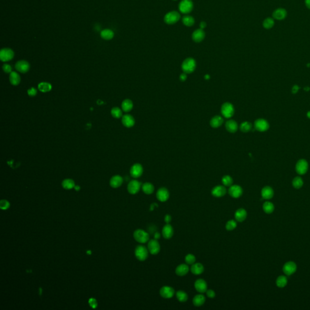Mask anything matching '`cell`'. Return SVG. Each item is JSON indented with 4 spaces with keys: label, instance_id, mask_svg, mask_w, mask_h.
<instances>
[{
    "label": "cell",
    "instance_id": "6da1fadb",
    "mask_svg": "<svg viewBox=\"0 0 310 310\" xmlns=\"http://www.w3.org/2000/svg\"><path fill=\"white\" fill-rule=\"evenodd\" d=\"M133 237L136 241L140 244H145L149 240V234L142 229H137L133 233Z\"/></svg>",
    "mask_w": 310,
    "mask_h": 310
},
{
    "label": "cell",
    "instance_id": "7a4b0ae2",
    "mask_svg": "<svg viewBox=\"0 0 310 310\" xmlns=\"http://www.w3.org/2000/svg\"><path fill=\"white\" fill-rule=\"evenodd\" d=\"M196 63L192 58H188L184 60L182 64V69L185 73H191L195 70Z\"/></svg>",
    "mask_w": 310,
    "mask_h": 310
},
{
    "label": "cell",
    "instance_id": "3957f363",
    "mask_svg": "<svg viewBox=\"0 0 310 310\" xmlns=\"http://www.w3.org/2000/svg\"><path fill=\"white\" fill-rule=\"evenodd\" d=\"M148 248L143 245H138L134 250V255L136 259L140 261H145L148 256Z\"/></svg>",
    "mask_w": 310,
    "mask_h": 310
},
{
    "label": "cell",
    "instance_id": "277c9868",
    "mask_svg": "<svg viewBox=\"0 0 310 310\" xmlns=\"http://www.w3.org/2000/svg\"><path fill=\"white\" fill-rule=\"evenodd\" d=\"M235 113L233 106L230 103H226L221 107V113L226 118H231Z\"/></svg>",
    "mask_w": 310,
    "mask_h": 310
},
{
    "label": "cell",
    "instance_id": "5b68a950",
    "mask_svg": "<svg viewBox=\"0 0 310 310\" xmlns=\"http://www.w3.org/2000/svg\"><path fill=\"white\" fill-rule=\"evenodd\" d=\"M180 18V15L176 11L168 12L164 16V21L167 24H173L177 23Z\"/></svg>",
    "mask_w": 310,
    "mask_h": 310
},
{
    "label": "cell",
    "instance_id": "8992f818",
    "mask_svg": "<svg viewBox=\"0 0 310 310\" xmlns=\"http://www.w3.org/2000/svg\"><path fill=\"white\" fill-rule=\"evenodd\" d=\"M193 7V4L191 0H182L179 3V11L184 14H187L191 12Z\"/></svg>",
    "mask_w": 310,
    "mask_h": 310
},
{
    "label": "cell",
    "instance_id": "52a82bcc",
    "mask_svg": "<svg viewBox=\"0 0 310 310\" xmlns=\"http://www.w3.org/2000/svg\"><path fill=\"white\" fill-rule=\"evenodd\" d=\"M147 248L149 253L153 255L158 254L161 250V245L156 239H152L148 241Z\"/></svg>",
    "mask_w": 310,
    "mask_h": 310
},
{
    "label": "cell",
    "instance_id": "ba28073f",
    "mask_svg": "<svg viewBox=\"0 0 310 310\" xmlns=\"http://www.w3.org/2000/svg\"><path fill=\"white\" fill-rule=\"evenodd\" d=\"M141 187H142L140 182L137 180H132L127 185V190L131 194H136L139 191Z\"/></svg>",
    "mask_w": 310,
    "mask_h": 310
},
{
    "label": "cell",
    "instance_id": "9c48e42d",
    "mask_svg": "<svg viewBox=\"0 0 310 310\" xmlns=\"http://www.w3.org/2000/svg\"><path fill=\"white\" fill-rule=\"evenodd\" d=\"M160 296L164 299H170L173 298L175 294V289L169 286H162L159 290Z\"/></svg>",
    "mask_w": 310,
    "mask_h": 310
},
{
    "label": "cell",
    "instance_id": "30bf717a",
    "mask_svg": "<svg viewBox=\"0 0 310 310\" xmlns=\"http://www.w3.org/2000/svg\"><path fill=\"white\" fill-rule=\"evenodd\" d=\"M156 196L159 201L164 203L169 199L170 193L166 188L161 187L156 192Z\"/></svg>",
    "mask_w": 310,
    "mask_h": 310
},
{
    "label": "cell",
    "instance_id": "8fae6325",
    "mask_svg": "<svg viewBox=\"0 0 310 310\" xmlns=\"http://www.w3.org/2000/svg\"><path fill=\"white\" fill-rule=\"evenodd\" d=\"M297 270V265L293 262L289 261L283 266V271L286 276H291L296 273Z\"/></svg>",
    "mask_w": 310,
    "mask_h": 310
},
{
    "label": "cell",
    "instance_id": "7c38bea8",
    "mask_svg": "<svg viewBox=\"0 0 310 310\" xmlns=\"http://www.w3.org/2000/svg\"><path fill=\"white\" fill-rule=\"evenodd\" d=\"M13 57L14 53L11 48H4L0 52V59L3 62H7L12 60Z\"/></svg>",
    "mask_w": 310,
    "mask_h": 310
},
{
    "label": "cell",
    "instance_id": "4fadbf2b",
    "mask_svg": "<svg viewBox=\"0 0 310 310\" xmlns=\"http://www.w3.org/2000/svg\"><path fill=\"white\" fill-rule=\"evenodd\" d=\"M228 194L233 198H239L243 194V189L238 185H232L228 189Z\"/></svg>",
    "mask_w": 310,
    "mask_h": 310
},
{
    "label": "cell",
    "instance_id": "5bb4252c",
    "mask_svg": "<svg viewBox=\"0 0 310 310\" xmlns=\"http://www.w3.org/2000/svg\"><path fill=\"white\" fill-rule=\"evenodd\" d=\"M308 169V164L306 160L300 159L297 162L296 166V170L299 175H303L305 174L307 172Z\"/></svg>",
    "mask_w": 310,
    "mask_h": 310
},
{
    "label": "cell",
    "instance_id": "9a60e30c",
    "mask_svg": "<svg viewBox=\"0 0 310 310\" xmlns=\"http://www.w3.org/2000/svg\"><path fill=\"white\" fill-rule=\"evenodd\" d=\"M195 289L199 293H206L207 290V284L205 280L203 279H197L194 284Z\"/></svg>",
    "mask_w": 310,
    "mask_h": 310
},
{
    "label": "cell",
    "instance_id": "2e32d148",
    "mask_svg": "<svg viewBox=\"0 0 310 310\" xmlns=\"http://www.w3.org/2000/svg\"><path fill=\"white\" fill-rule=\"evenodd\" d=\"M130 175L134 178H139L143 173V166L139 164H134L130 168Z\"/></svg>",
    "mask_w": 310,
    "mask_h": 310
},
{
    "label": "cell",
    "instance_id": "e0dca14e",
    "mask_svg": "<svg viewBox=\"0 0 310 310\" xmlns=\"http://www.w3.org/2000/svg\"><path fill=\"white\" fill-rule=\"evenodd\" d=\"M254 127L258 131H267L269 129V124L265 119H257L254 122Z\"/></svg>",
    "mask_w": 310,
    "mask_h": 310
},
{
    "label": "cell",
    "instance_id": "ac0fdd59",
    "mask_svg": "<svg viewBox=\"0 0 310 310\" xmlns=\"http://www.w3.org/2000/svg\"><path fill=\"white\" fill-rule=\"evenodd\" d=\"M15 69L18 72L22 73H25L28 72L30 69V64L29 63L24 60L18 61L15 64Z\"/></svg>",
    "mask_w": 310,
    "mask_h": 310
},
{
    "label": "cell",
    "instance_id": "d6986e66",
    "mask_svg": "<svg viewBox=\"0 0 310 310\" xmlns=\"http://www.w3.org/2000/svg\"><path fill=\"white\" fill-rule=\"evenodd\" d=\"M227 190L224 185H217L212 190V194L215 198H221L226 195Z\"/></svg>",
    "mask_w": 310,
    "mask_h": 310
},
{
    "label": "cell",
    "instance_id": "ffe728a7",
    "mask_svg": "<svg viewBox=\"0 0 310 310\" xmlns=\"http://www.w3.org/2000/svg\"><path fill=\"white\" fill-rule=\"evenodd\" d=\"M174 234V230L173 227L170 224H166L162 230V235L164 238L170 239L171 238Z\"/></svg>",
    "mask_w": 310,
    "mask_h": 310
},
{
    "label": "cell",
    "instance_id": "44dd1931",
    "mask_svg": "<svg viewBox=\"0 0 310 310\" xmlns=\"http://www.w3.org/2000/svg\"><path fill=\"white\" fill-rule=\"evenodd\" d=\"M190 271V268L186 263H182L179 265L175 269V273L178 276H184Z\"/></svg>",
    "mask_w": 310,
    "mask_h": 310
},
{
    "label": "cell",
    "instance_id": "7402d4cb",
    "mask_svg": "<svg viewBox=\"0 0 310 310\" xmlns=\"http://www.w3.org/2000/svg\"><path fill=\"white\" fill-rule=\"evenodd\" d=\"M247 217V212L244 208H242L238 209L235 213V217L236 221L239 222H244L246 219Z\"/></svg>",
    "mask_w": 310,
    "mask_h": 310
},
{
    "label": "cell",
    "instance_id": "603a6c76",
    "mask_svg": "<svg viewBox=\"0 0 310 310\" xmlns=\"http://www.w3.org/2000/svg\"><path fill=\"white\" fill-rule=\"evenodd\" d=\"M261 196L264 199H271L274 196V191L273 189L269 186L264 187L261 191Z\"/></svg>",
    "mask_w": 310,
    "mask_h": 310
},
{
    "label": "cell",
    "instance_id": "cb8c5ba5",
    "mask_svg": "<svg viewBox=\"0 0 310 310\" xmlns=\"http://www.w3.org/2000/svg\"><path fill=\"white\" fill-rule=\"evenodd\" d=\"M205 34L203 29H199L196 30L192 34V39L196 43H200L204 39Z\"/></svg>",
    "mask_w": 310,
    "mask_h": 310
},
{
    "label": "cell",
    "instance_id": "d4e9b609",
    "mask_svg": "<svg viewBox=\"0 0 310 310\" xmlns=\"http://www.w3.org/2000/svg\"><path fill=\"white\" fill-rule=\"evenodd\" d=\"M190 271L194 275H200L204 271V267L201 263L195 262L191 265Z\"/></svg>",
    "mask_w": 310,
    "mask_h": 310
},
{
    "label": "cell",
    "instance_id": "484cf974",
    "mask_svg": "<svg viewBox=\"0 0 310 310\" xmlns=\"http://www.w3.org/2000/svg\"><path fill=\"white\" fill-rule=\"evenodd\" d=\"M122 124L127 128H130L133 127L134 124V118L130 115H125L122 116Z\"/></svg>",
    "mask_w": 310,
    "mask_h": 310
},
{
    "label": "cell",
    "instance_id": "4316f807",
    "mask_svg": "<svg viewBox=\"0 0 310 310\" xmlns=\"http://www.w3.org/2000/svg\"><path fill=\"white\" fill-rule=\"evenodd\" d=\"M123 183V178L119 175L113 176L110 180V185L112 187L116 189L119 187Z\"/></svg>",
    "mask_w": 310,
    "mask_h": 310
},
{
    "label": "cell",
    "instance_id": "83f0119b",
    "mask_svg": "<svg viewBox=\"0 0 310 310\" xmlns=\"http://www.w3.org/2000/svg\"><path fill=\"white\" fill-rule=\"evenodd\" d=\"M205 297L203 295L202 293L195 295L193 299V303L195 307H199L203 306L205 302Z\"/></svg>",
    "mask_w": 310,
    "mask_h": 310
},
{
    "label": "cell",
    "instance_id": "f1b7e54d",
    "mask_svg": "<svg viewBox=\"0 0 310 310\" xmlns=\"http://www.w3.org/2000/svg\"><path fill=\"white\" fill-rule=\"evenodd\" d=\"M226 127L227 131L230 133H235L238 130V125L235 121L230 119L227 121L226 124Z\"/></svg>",
    "mask_w": 310,
    "mask_h": 310
},
{
    "label": "cell",
    "instance_id": "f546056e",
    "mask_svg": "<svg viewBox=\"0 0 310 310\" xmlns=\"http://www.w3.org/2000/svg\"><path fill=\"white\" fill-rule=\"evenodd\" d=\"M224 122V119L221 116H215L210 121V125L213 128L220 127Z\"/></svg>",
    "mask_w": 310,
    "mask_h": 310
},
{
    "label": "cell",
    "instance_id": "4dcf8cb0",
    "mask_svg": "<svg viewBox=\"0 0 310 310\" xmlns=\"http://www.w3.org/2000/svg\"><path fill=\"white\" fill-rule=\"evenodd\" d=\"M273 16L277 20H284L286 17V11L284 9H278L273 12Z\"/></svg>",
    "mask_w": 310,
    "mask_h": 310
},
{
    "label": "cell",
    "instance_id": "1f68e13d",
    "mask_svg": "<svg viewBox=\"0 0 310 310\" xmlns=\"http://www.w3.org/2000/svg\"><path fill=\"white\" fill-rule=\"evenodd\" d=\"M142 190L146 194H152L155 190L154 185L150 182H145L142 185Z\"/></svg>",
    "mask_w": 310,
    "mask_h": 310
},
{
    "label": "cell",
    "instance_id": "d6a6232c",
    "mask_svg": "<svg viewBox=\"0 0 310 310\" xmlns=\"http://www.w3.org/2000/svg\"><path fill=\"white\" fill-rule=\"evenodd\" d=\"M9 80L10 83L12 84L13 85H18L20 83L21 78L19 74L17 73L16 72H12L9 76Z\"/></svg>",
    "mask_w": 310,
    "mask_h": 310
},
{
    "label": "cell",
    "instance_id": "836d02e7",
    "mask_svg": "<svg viewBox=\"0 0 310 310\" xmlns=\"http://www.w3.org/2000/svg\"><path fill=\"white\" fill-rule=\"evenodd\" d=\"M122 109L125 112H129L131 111L133 107V102L129 99H126L124 100L122 103Z\"/></svg>",
    "mask_w": 310,
    "mask_h": 310
},
{
    "label": "cell",
    "instance_id": "e575fe53",
    "mask_svg": "<svg viewBox=\"0 0 310 310\" xmlns=\"http://www.w3.org/2000/svg\"><path fill=\"white\" fill-rule=\"evenodd\" d=\"M263 210L267 214H271L274 210V204L271 202L267 201L263 204Z\"/></svg>",
    "mask_w": 310,
    "mask_h": 310
},
{
    "label": "cell",
    "instance_id": "d590c367",
    "mask_svg": "<svg viewBox=\"0 0 310 310\" xmlns=\"http://www.w3.org/2000/svg\"><path fill=\"white\" fill-rule=\"evenodd\" d=\"M276 283L277 287L280 288H284L288 284V279L285 276H279L276 279Z\"/></svg>",
    "mask_w": 310,
    "mask_h": 310
},
{
    "label": "cell",
    "instance_id": "8d00e7d4",
    "mask_svg": "<svg viewBox=\"0 0 310 310\" xmlns=\"http://www.w3.org/2000/svg\"><path fill=\"white\" fill-rule=\"evenodd\" d=\"M176 297L180 302H185L188 300L189 296L184 291L179 290L176 293Z\"/></svg>",
    "mask_w": 310,
    "mask_h": 310
},
{
    "label": "cell",
    "instance_id": "74e56055",
    "mask_svg": "<svg viewBox=\"0 0 310 310\" xmlns=\"http://www.w3.org/2000/svg\"><path fill=\"white\" fill-rule=\"evenodd\" d=\"M101 36L104 39L110 40L113 38L114 33L112 30L109 29H104L101 32Z\"/></svg>",
    "mask_w": 310,
    "mask_h": 310
},
{
    "label": "cell",
    "instance_id": "f35d334b",
    "mask_svg": "<svg viewBox=\"0 0 310 310\" xmlns=\"http://www.w3.org/2000/svg\"><path fill=\"white\" fill-rule=\"evenodd\" d=\"M62 186L66 190H71L75 187V182L71 179H64L62 182Z\"/></svg>",
    "mask_w": 310,
    "mask_h": 310
},
{
    "label": "cell",
    "instance_id": "ab89813d",
    "mask_svg": "<svg viewBox=\"0 0 310 310\" xmlns=\"http://www.w3.org/2000/svg\"><path fill=\"white\" fill-rule=\"evenodd\" d=\"M183 24L186 26L190 27L194 24V19L190 15H184L182 18Z\"/></svg>",
    "mask_w": 310,
    "mask_h": 310
},
{
    "label": "cell",
    "instance_id": "60d3db41",
    "mask_svg": "<svg viewBox=\"0 0 310 310\" xmlns=\"http://www.w3.org/2000/svg\"><path fill=\"white\" fill-rule=\"evenodd\" d=\"M38 89L42 92H48L51 90L52 85L48 83H41L38 85Z\"/></svg>",
    "mask_w": 310,
    "mask_h": 310
},
{
    "label": "cell",
    "instance_id": "b9f144b4",
    "mask_svg": "<svg viewBox=\"0 0 310 310\" xmlns=\"http://www.w3.org/2000/svg\"><path fill=\"white\" fill-rule=\"evenodd\" d=\"M292 184H293V186L294 187V188H295L296 189H299L302 188V187L303 186V181L300 177L298 176V177L294 178V179L293 180Z\"/></svg>",
    "mask_w": 310,
    "mask_h": 310
},
{
    "label": "cell",
    "instance_id": "7bdbcfd3",
    "mask_svg": "<svg viewBox=\"0 0 310 310\" xmlns=\"http://www.w3.org/2000/svg\"><path fill=\"white\" fill-rule=\"evenodd\" d=\"M251 129H252V125H251V124L250 122H247V121L242 122L240 124V130L243 131V132H244V133H247V132L250 131Z\"/></svg>",
    "mask_w": 310,
    "mask_h": 310
},
{
    "label": "cell",
    "instance_id": "ee69618b",
    "mask_svg": "<svg viewBox=\"0 0 310 310\" xmlns=\"http://www.w3.org/2000/svg\"><path fill=\"white\" fill-rule=\"evenodd\" d=\"M222 182L225 187H230L233 185V180L229 175H225L222 178Z\"/></svg>",
    "mask_w": 310,
    "mask_h": 310
},
{
    "label": "cell",
    "instance_id": "f6af8a7d",
    "mask_svg": "<svg viewBox=\"0 0 310 310\" xmlns=\"http://www.w3.org/2000/svg\"><path fill=\"white\" fill-rule=\"evenodd\" d=\"M237 221L233 219L228 221L226 225V228L228 231H233L237 227Z\"/></svg>",
    "mask_w": 310,
    "mask_h": 310
},
{
    "label": "cell",
    "instance_id": "bcb514c9",
    "mask_svg": "<svg viewBox=\"0 0 310 310\" xmlns=\"http://www.w3.org/2000/svg\"><path fill=\"white\" fill-rule=\"evenodd\" d=\"M111 114L115 118H120L122 115V112L119 107L113 108L111 110Z\"/></svg>",
    "mask_w": 310,
    "mask_h": 310
},
{
    "label": "cell",
    "instance_id": "7dc6e473",
    "mask_svg": "<svg viewBox=\"0 0 310 310\" xmlns=\"http://www.w3.org/2000/svg\"><path fill=\"white\" fill-rule=\"evenodd\" d=\"M196 259L193 254H188L185 257V262L187 265H193L196 262Z\"/></svg>",
    "mask_w": 310,
    "mask_h": 310
},
{
    "label": "cell",
    "instance_id": "c3c4849f",
    "mask_svg": "<svg viewBox=\"0 0 310 310\" xmlns=\"http://www.w3.org/2000/svg\"><path fill=\"white\" fill-rule=\"evenodd\" d=\"M274 24V20L271 18H268L265 19L263 23V27L267 29H269L273 27Z\"/></svg>",
    "mask_w": 310,
    "mask_h": 310
},
{
    "label": "cell",
    "instance_id": "681fc988",
    "mask_svg": "<svg viewBox=\"0 0 310 310\" xmlns=\"http://www.w3.org/2000/svg\"><path fill=\"white\" fill-rule=\"evenodd\" d=\"M10 207V203H9L7 200L2 199L0 201V208L1 210H7Z\"/></svg>",
    "mask_w": 310,
    "mask_h": 310
},
{
    "label": "cell",
    "instance_id": "f907efd6",
    "mask_svg": "<svg viewBox=\"0 0 310 310\" xmlns=\"http://www.w3.org/2000/svg\"><path fill=\"white\" fill-rule=\"evenodd\" d=\"M206 295L208 298L213 299L215 298L216 293L213 289H207L206 291Z\"/></svg>",
    "mask_w": 310,
    "mask_h": 310
},
{
    "label": "cell",
    "instance_id": "816d5d0a",
    "mask_svg": "<svg viewBox=\"0 0 310 310\" xmlns=\"http://www.w3.org/2000/svg\"><path fill=\"white\" fill-rule=\"evenodd\" d=\"M89 303L92 308H96L98 306V303L95 299L90 298L89 300Z\"/></svg>",
    "mask_w": 310,
    "mask_h": 310
},
{
    "label": "cell",
    "instance_id": "f5cc1de1",
    "mask_svg": "<svg viewBox=\"0 0 310 310\" xmlns=\"http://www.w3.org/2000/svg\"><path fill=\"white\" fill-rule=\"evenodd\" d=\"M2 69L4 71V72L7 73H11L12 72V67L9 65V64H5L3 65L2 66Z\"/></svg>",
    "mask_w": 310,
    "mask_h": 310
},
{
    "label": "cell",
    "instance_id": "db71d44e",
    "mask_svg": "<svg viewBox=\"0 0 310 310\" xmlns=\"http://www.w3.org/2000/svg\"><path fill=\"white\" fill-rule=\"evenodd\" d=\"M27 93L30 96H35L37 94V90L34 87H32L27 90Z\"/></svg>",
    "mask_w": 310,
    "mask_h": 310
},
{
    "label": "cell",
    "instance_id": "11a10c76",
    "mask_svg": "<svg viewBox=\"0 0 310 310\" xmlns=\"http://www.w3.org/2000/svg\"><path fill=\"white\" fill-rule=\"evenodd\" d=\"M171 216L170 215H166L164 217V221L166 224H170V222L171 221Z\"/></svg>",
    "mask_w": 310,
    "mask_h": 310
},
{
    "label": "cell",
    "instance_id": "9f6ffc18",
    "mask_svg": "<svg viewBox=\"0 0 310 310\" xmlns=\"http://www.w3.org/2000/svg\"><path fill=\"white\" fill-rule=\"evenodd\" d=\"M186 74H187V73H182V74H181V75H180V81H185V80L187 79V75H186Z\"/></svg>",
    "mask_w": 310,
    "mask_h": 310
},
{
    "label": "cell",
    "instance_id": "6f0895ef",
    "mask_svg": "<svg viewBox=\"0 0 310 310\" xmlns=\"http://www.w3.org/2000/svg\"><path fill=\"white\" fill-rule=\"evenodd\" d=\"M299 89V87L298 85H295L293 87V89H292V92H293V93H294V94L298 92Z\"/></svg>",
    "mask_w": 310,
    "mask_h": 310
},
{
    "label": "cell",
    "instance_id": "680465c9",
    "mask_svg": "<svg viewBox=\"0 0 310 310\" xmlns=\"http://www.w3.org/2000/svg\"><path fill=\"white\" fill-rule=\"evenodd\" d=\"M154 239H156V240H158L159 239L161 238V235L160 233L159 232H155L154 233Z\"/></svg>",
    "mask_w": 310,
    "mask_h": 310
},
{
    "label": "cell",
    "instance_id": "91938a15",
    "mask_svg": "<svg viewBox=\"0 0 310 310\" xmlns=\"http://www.w3.org/2000/svg\"><path fill=\"white\" fill-rule=\"evenodd\" d=\"M155 207H158V205L156 203H153L151 204L150 207V210L153 211L155 209Z\"/></svg>",
    "mask_w": 310,
    "mask_h": 310
},
{
    "label": "cell",
    "instance_id": "94428289",
    "mask_svg": "<svg viewBox=\"0 0 310 310\" xmlns=\"http://www.w3.org/2000/svg\"><path fill=\"white\" fill-rule=\"evenodd\" d=\"M200 25V29H203L204 28H205V27H206V26H207V24H206V23H205V22L203 21V22H201V23H200V25Z\"/></svg>",
    "mask_w": 310,
    "mask_h": 310
},
{
    "label": "cell",
    "instance_id": "6125c7cd",
    "mask_svg": "<svg viewBox=\"0 0 310 310\" xmlns=\"http://www.w3.org/2000/svg\"><path fill=\"white\" fill-rule=\"evenodd\" d=\"M305 4L307 7L308 9H310V0H305Z\"/></svg>",
    "mask_w": 310,
    "mask_h": 310
},
{
    "label": "cell",
    "instance_id": "be15d7a7",
    "mask_svg": "<svg viewBox=\"0 0 310 310\" xmlns=\"http://www.w3.org/2000/svg\"><path fill=\"white\" fill-rule=\"evenodd\" d=\"M74 188L75 189V190H76V191H78V190H80V187L79 186H75V187H74Z\"/></svg>",
    "mask_w": 310,
    "mask_h": 310
},
{
    "label": "cell",
    "instance_id": "e7e4bbea",
    "mask_svg": "<svg viewBox=\"0 0 310 310\" xmlns=\"http://www.w3.org/2000/svg\"><path fill=\"white\" fill-rule=\"evenodd\" d=\"M307 116H308V118H310V111L307 113Z\"/></svg>",
    "mask_w": 310,
    "mask_h": 310
},
{
    "label": "cell",
    "instance_id": "03108f58",
    "mask_svg": "<svg viewBox=\"0 0 310 310\" xmlns=\"http://www.w3.org/2000/svg\"><path fill=\"white\" fill-rule=\"evenodd\" d=\"M304 89H305V90H306V91H308V90H310V89L309 87H306V88H305Z\"/></svg>",
    "mask_w": 310,
    "mask_h": 310
},
{
    "label": "cell",
    "instance_id": "003e7915",
    "mask_svg": "<svg viewBox=\"0 0 310 310\" xmlns=\"http://www.w3.org/2000/svg\"><path fill=\"white\" fill-rule=\"evenodd\" d=\"M174 1H176V0H174Z\"/></svg>",
    "mask_w": 310,
    "mask_h": 310
}]
</instances>
